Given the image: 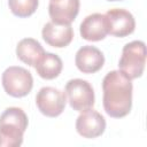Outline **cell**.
<instances>
[{
  "instance_id": "11",
  "label": "cell",
  "mask_w": 147,
  "mask_h": 147,
  "mask_svg": "<svg viewBox=\"0 0 147 147\" xmlns=\"http://www.w3.org/2000/svg\"><path fill=\"white\" fill-rule=\"evenodd\" d=\"M79 32L87 41H100L108 34V23L105 14L94 13L86 16L80 23Z\"/></svg>"
},
{
  "instance_id": "2",
  "label": "cell",
  "mask_w": 147,
  "mask_h": 147,
  "mask_svg": "<svg viewBox=\"0 0 147 147\" xmlns=\"http://www.w3.org/2000/svg\"><path fill=\"white\" fill-rule=\"evenodd\" d=\"M28 116L18 107H9L0 115V147H18L28 127Z\"/></svg>"
},
{
  "instance_id": "12",
  "label": "cell",
  "mask_w": 147,
  "mask_h": 147,
  "mask_svg": "<svg viewBox=\"0 0 147 147\" xmlns=\"http://www.w3.org/2000/svg\"><path fill=\"white\" fill-rule=\"evenodd\" d=\"M42 39L52 47L63 48L67 47L74 38V30L71 25H60L52 21L46 23L41 31Z\"/></svg>"
},
{
  "instance_id": "7",
  "label": "cell",
  "mask_w": 147,
  "mask_h": 147,
  "mask_svg": "<svg viewBox=\"0 0 147 147\" xmlns=\"http://www.w3.org/2000/svg\"><path fill=\"white\" fill-rule=\"evenodd\" d=\"M108 23V34L124 38L133 33L136 29V20L133 15L123 8L109 9L105 14Z\"/></svg>"
},
{
  "instance_id": "9",
  "label": "cell",
  "mask_w": 147,
  "mask_h": 147,
  "mask_svg": "<svg viewBox=\"0 0 147 147\" xmlns=\"http://www.w3.org/2000/svg\"><path fill=\"white\" fill-rule=\"evenodd\" d=\"M79 0H51L48 14L53 23L60 25L71 24L79 11Z\"/></svg>"
},
{
  "instance_id": "15",
  "label": "cell",
  "mask_w": 147,
  "mask_h": 147,
  "mask_svg": "<svg viewBox=\"0 0 147 147\" xmlns=\"http://www.w3.org/2000/svg\"><path fill=\"white\" fill-rule=\"evenodd\" d=\"M10 11L21 18L31 16L38 8V0H8Z\"/></svg>"
},
{
  "instance_id": "10",
  "label": "cell",
  "mask_w": 147,
  "mask_h": 147,
  "mask_svg": "<svg viewBox=\"0 0 147 147\" xmlns=\"http://www.w3.org/2000/svg\"><path fill=\"white\" fill-rule=\"evenodd\" d=\"M75 63L78 70L83 74H94L103 67L105 55L99 48L86 45L77 51Z\"/></svg>"
},
{
  "instance_id": "8",
  "label": "cell",
  "mask_w": 147,
  "mask_h": 147,
  "mask_svg": "<svg viewBox=\"0 0 147 147\" xmlns=\"http://www.w3.org/2000/svg\"><path fill=\"white\" fill-rule=\"evenodd\" d=\"M106 130L105 117L92 108L84 110L76 119V131L79 136L86 139L100 137Z\"/></svg>"
},
{
  "instance_id": "3",
  "label": "cell",
  "mask_w": 147,
  "mask_h": 147,
  "mask_svg": "<svg viewBox=\"0 0 147 147\" xmlns=\"http://www.w3.org/2000/svg\"><path fill=\"white\" fill-rule=\"evenodd\" d=\"M146 64V45L141 40L127 42L123 49L118 62L119 71L130 79H137L142 76Z\"/></svg>"
},
{
  "instance_id": "13",
  "label": "cell",
  "mask_w": 147,
  "mask_h": 147,
  "mask_svg": "<svg viewBox=\"0 0 147 147\" xmlns=\"http://www.w3.org/2000/svg\"><path fill=\"white\" fill-rule=\"evenodd\" d=\"M44 54V47L33 38H24L20 40L16 46V55L18 60L30 67H34Z\"/></svg>"
},
{
  "instance_id": "1",
  "label": "cell",
  "mask_w": 147,
  "mask_h": 147,
  "mask_svg": "<svg viewBox=\"0 0 147 147\" xmlns=\"http://www.w3.org/2000/svg\"><path fill=\"white\" fill-rule=\"evenodd\" d=\"M103 108L107 115L122 118L129 115L132 108V79L119 70L109 71L102 80Z\"/></svg>"
},
{
  "instance_id": "16",
  "label": "cell",
  "mask_w": 147,
  "mask_h": 147,
  "mask_svg": "<svg viewBox=\"0 0 147 147\" xmlns=\"http://www.w3.org/2000/svg\"><path fill=\"white\" fill-rule=\"evenodd\" d=\"M108 1H121V0H108Z\"/></svg>"
},
{
  "instance_id": "5",
  "label": "cell",
  "mask_w": 147,
  "mask_h": 147,
  "mask_svg": "<svg viewBox=\"0 0 147 147\" xmlns=\"http://www.w3.org/2000/svg\"><path fill=\"white\" fill-rule=\"evenodd\" d=\"M64 93L68 98L70 107L76 111L82 113L94 106V90L92 85L85 79H70L65 84Z\"/></svg>"
},
{
  "instance_id": "4",
  "label": "cell",
  "mask_w": 147,
  "mask_h": 147,
  "mask_svg": "<svg viewBox=\"0 0 147 147\" xmlns=\"http://www.w3.org/2000/svg\"><path fill=\"white\" fill-rule=\"evenodd\" d=\"M1 80L5 92L13 98H23L33 87L32 75L23 67H8L2 74Z\"/></svg>"
},
{
  "instance_id": "6",
  "label": "cell",
  "mask_w": 147,
  "mask_h": 147,
  "mask_svg": "<svg viewBox=\"0 0 147 147\" xmlns=\"http://www.w3.org/2000/svg\"><path fill=\"white\" fill-rule=\"evenodd\" d=\"M38 110L47 117L60 116L67 105V95L63 91L52 86L41 87L36 95Z\"/></svg>"
},
{
  "instance_id": "14",
  "label": "cell",
  "mask_w": 147,
  "mask_h": 147,
  "mask_svg": "<svg viewBox=\"0 0 147 147\" xmlns=\"http://www.w3.org/2000/svg\"><path fill=\"white\" fill-rule=\"evenodd\" d=\"M34 68H36L37 74L41 78L51 80V79L59 77V75L62 71L63 63L59 55L45 52V54L38 61V63L34 65Z\"/></svg>"
}]
</instances>
